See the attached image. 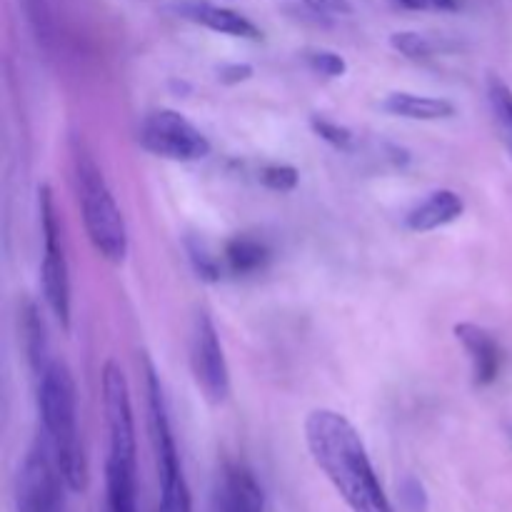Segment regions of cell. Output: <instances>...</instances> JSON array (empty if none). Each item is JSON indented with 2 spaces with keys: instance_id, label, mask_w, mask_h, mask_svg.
I'll return each mask as SVG.
<instances>
[{
  "instance_id": "12",
  "label": "cell",
  "mask_w": 512,
  "mask_h": 512,
  "mask_svg": "<svg viewBox=\"0 0 512 512\" xmlns=\"http://www.w3.org/2000/svg\"><path fill=\"white\" fill-rule=\"evenodd\" d=\"M463 213L465 200L455 190L440 188L433 190L428 198H423L415 208L408 210V215H405V228L413 230V233H433V230H440L445 225L460 220Z\"/></svg>"
},
{
  "instance_id": "8",
  "label": "cell",
  "mask_w": 512,
  "mask_h": 512,
  "mask_svg": "<svg viewBox=\"0 0 512 512\" xmlns=\"http://www.w3.org/2000/svg\"><path fill=\"white\" fill-rule=\"evenodd\" d=\"M63 488L68 485L43 435L30 445L15 475V510L63 512Z\"/></svg>"
},
{
  "instance_id": "27",
  "label": "cell",
  "mask_w": 512,
  "mask_h": 512,
  "mask_svg": "<svg viewBox=\"0 0 512 512\" xmlns=\"http://www.w3.org/2000/svg\"><path fill=\"white\" fill-rule=\"evenodd\" d=\"M510 435H512V433H510Z\"/></svg>"
},
{
  "instance_id": "5",
  "label": "cell",
  "mask_w": 512,
  "mask_h": 512,
  "mask_svg": "<svg viewBox=\"0 0 512 512\" xmlns=\"http://www.w3.org/2000/svg\"><path fill=\"white\" fill-rule=\"evenodd\" d=\"M145 390H148L150 440H153L155 465H158L160 512H193V498H190L188 480H185L178 445H175L163 383L150 360H145Z\"/></svg>"
},
{
  "instance_id": "1",
  "label": "cell",
  "mask_w": 512,
  "mask_h": 512,
  "mask_svg": "<svg viewBox=\"0 0 512 512\" xmlns=\"http://www.w3.org/2000/svg\"><path fill=\"white\" fill-rule=\"evenodd\" d=\"M305 445L350 512H395L358 428L343 413L313 410L305 418Z\"/></svg>"
},
{
  "instance_id": "9",
  "label": "cell",
  "mask_w": 512,
  "mask_h": 512,
  "mask_svg": "<svg viewBox=\"0 0 512 512\" xmlns=\"http://www.w3.org/2000/svg\"><path fill=\"white\" fill-rule=\"evenodd\" d=\"M190 370L205 400L220 405L230 395V368L218 328L205 310H198L190 330Z\"/></svg>"
},
{
  "instance_id": "22",
  "label": "cell",
  "mask_w": 512,
  "mask_h": 512,
  "mask_svg": "<svg viewBox=\"0 0 512 512\" xmlns=\"http://www.w3.org/2000/svg\"><path fill=\"white\" fill-rule=\"evenodd\" d=\"M310 128H313V133L318 135L320 140L330 143L333 148L353 150L355 133L350 128H345V125L335 123V120L325 118V115H313V118H310Z\"/></svg>"
},
{
  "instance_id": "25",
  "label": "cell",
  "mask_w": 512,
  "mask_h": 512,
  "mask_svg": "<svg viewBox=\"0 0 512 512\" xmlns=\"http://www.w3.org/2000/svg\"><path fill=\"white\" fill-rule=\"evenodd\" d=\"M408 10H433V13H455L460 0H398Z\"/></svg>"
},
{
  "instance_id": "7",
  "label": "cell",
  "mask_w": 512,
  "mask_h": 512,
  "mask_svg": "<svg viewBox=\"0 0 512 512\" xmlns=\"http://www.w3.org/2000/svg\"><path fill=\"white\" fill-rule=\"evenodd\" d=\"M140 148L173 163H195L210 155V140L198 125L173 108L150 110L138 128Z\"/></svg>"
},
{
  "instance_id": "21",
  "label": "cell",
  "mask_w": 512,
  "mask_h": 512,
  "mask_svg": "<svg viewBox=\"0 0 512 512\" xmlns=\"http://www.w3.org/2000/svg\"><path fill=\"white\" fill-rule=\"evenodd\" d=\"M258 180L275 193H293L298 188L300 173L288 163H268L258 170Z\"/></svg>"
},
{
  "instance_id": "20",
  "label": "cell",
  "mask_w": 512,
  "mask_h": 512,
  "mask_svg": "<svg viewBox=\"0 0 512 512\" xmlns=\"http://www.w3.org/2000/svg\"><path fill=\"white\" fill-rule=\"evenodd\" d=\"M305 63L313 70L315 75H323V78H343L348 73V60L340 53L328 48H310L305 50Z\"/></svg>"
},
{
  "instance_id": "18",
  "label": "cell",
  "mask_w": 512,
  "mask_h": 512,
  "mask_svg": "<svg viewBox=\"0 0 512 512\" xmlns=\"http://www.w3.org/2000/svg\"><path fill=\"white\" fill-rule=\"evenodd\" d=\"M185 248H188L190 265H193L195 275L205 283H218L220 275H223V263H220L218 255L208 248V243L200 238H188L185 240Z\"/></svg>"
},
{
  "instance_id": "17",
  "label": "cell",
  "mask_w": 512,
  "mask_h": 512,
  "mask_svg": "<svg viewBox=\"0 0 512 512\" xmlns=\"http://www.w3.org/2000/svg\"><path fill=\"white\" fill-rule=\"evenodd\" d=\"M488 98L490 108H493L495 120H498V128L503 133L505 143H508L510 155H512V90L505 80H500L498 75H493L488 83Z\"/></svg>"
},
{
  "instance_id": "10",
  "label": "cell",
  "mask_w": 512,
  "mask_h": 512,
  "mask_svg": "<svg viewBox=\"0 0 512 512\" xmlns=\"http://www.w3.org/2000/svg\"><path fill=\"white\" fill-rule=\"evenodd\" d=\"M173 13L178 18L190 20V23L203 25V28L213 30V33L243 40H260V30L253 20H248L245 15L235 13L230 8L208 3V0H178V3H173Z\"/></svg>"
},
{
  "instance_id": "6",
  "label": "cell",
  "mask_w": 512,
  "mask_h": 512,
  "mask_svg": "<svg viewBox=\"0 0 512 512\" xmlns=\"http://www.w3.org/2000/svg\"><path fill=\"white\" fill-rule=\"evenodd\" d=\"M40 233H43V263H40V288L53 318L60 328L70 330V270L63 248V230H60L58 210L48 185L38 190Z\"/></svg>"
},
{
  "instance_id": "19",
  "label": "cell",
  "mask_w": 512,
  "mask_h": 512,
  "mask_svg": "<svg viewBox=\"0 0 512 512\" xmlns=\"http://www.w3.org/2000/svg\"><path fill=\"white\" fill-rule=\"evenodd\" d=\"M390 45H393V50H398L403 58L415 60V63L430 60L435 55L433 40L423 33H415V30H400V33H393L390 35Z\"/></svg>"
},
{
  "instance_id": "26",
  "label": "cell",
  "mask_w": 512,
  "mask_h": 512,
  "mask_svg": "<svg viewBox=\"0 0 512 512\" xmlns=\"http://www.w3.org/2000/svg\"><path fill=\"white\" fill-rule=\"evenodd\" d=\"M300 3L308 5L310 10H318V13H350V5L345 0H300Z\"/></svg>"
},
{
  "instance_id": "23",
  "label": "cell",
  "mask_w": 512,
  "mask_h": 512,
  "mask_svg": "<svg viewBox=\"0 0 512 512\" xmlns=\"http://www.w3.org/2000/svg\"><path fill=\"white\" fill-rule=\"evenodd\" d=\"M400 500L410 512H425L428 508V495H425L423 483L418 478H405L400 485Z\"/></svg>"
},
{
  "instance_id": "15",
  "label": "cell",
  "mask_w": 512,
  "mask_h": 512,
  "mask_svg": "<svg viewBox=\"0 0 512 512\" xmlns=\"http://www.w3.org/2000/svg\"><path fill=\"white\" fill-rule=\"evenodd\" d=\"M223 263L233 275H253L270 263V248L253 235H235L225 243Z\"/></svg>"
},
{
  "instance_id": "13",
  "label": "cell",
  "mask_w": 512,
  "mask_h": 512,
  "mask_svg": "<svg viewBox=\"0 0 512 512\" xmlns=\"http://www.w3.org/2000/svg\"><path fill=\"white\" fill-rule=\"evenodd\" d=\"M218 512H265L258 480L245 465H228L218 485Z\"/></svg>"
},
{
  "instance_id": "16",
  "label": "cell",
  "mask_w": 512,
  "mask_h": 512,
  "mask_svg": "<svg viewBox=\"0 0 512 512\" xmlns=\"http://www.w3.org/2000/svg\"><path fill=\"white\" fill-rule=\"evenodd\" d=\"M23 340L25 353H28L33 373H38L45 363H48V338H45V323L40 318V310L35 303H25L23 308Z\"/></svg>"
},
{
  "instance_id": "4",
  "label": "cell",
  "mask_w": 512,
  "mask_h": 512,
  "mask_svg": "<svg viewBox=\"0 0 512 512\" xmlns=\"http://www.w3.org/2000/svg\"><path fill=\"white\" fill-rule=\"evenodd\" d=\"M73 185L90 245L110 265H120L130 248L128 225L103 168L80 138L73 140Z\"/></svg>"
},
{
  "instance_id": "2",
  "label": "cell",
  "mask_w": 512,
  "mask_h": 512,
  "mask_svg": "<svg viewBox=\"0 0 512 512\" xmlns=\"http://www.w3.org/2000/svg\"><path fill=\"white\" fill-rule=\"evenodd\" d=\"M103 413L108 428L105 458V512H138V443L128 378L115 360H108L100 378Z\"/></svg>"
},
{
  "instance_id": "14",
  "label": "cell",
  "mask_w": 512,
  "mask_h": 512,
  "mask_svg": "<svg viewBox=\"0 0 512 512\" xmlns=\"http://www.w3.org/2000/svg\"><path fill=\"white\" fill-rule=\"evenodd\" d=\"M385 113L395 115V118L405 120H420V123H435V120L453 118L455 105L445 98H433V95H418V93H390L383 100Z\"/></svg>"
},
{
  "instance_id": "3",
  "label": "cell",
  "mask_w": 512,
  "mask_h": 512,
  "mask_svg": "<svg viewBox=\"0 0 512 512\" xmlns=\"http://www.w3.org/2000/svg\"><path fill=\"white\" fill-rule=\"evenodd\" d=\"M38 380V413L43 435L55 455L60 475L73 493L88 488V460L78 428V390L63 360L50 358L35 373Z\"/></svg>"
},
{
  "instance_id": "24",
  "label": "cell",
  "mask_w": 512,
  "mask_h": 512,
  "mask_svg": "<svg viewBox=\"0 0 512 512\" xmlns=\"http://www.w3.org/2000/svg\"><path fill=\"white\" fill-rule=\"evenodd\" d=\"M253 65L248 63H225L218 68V80L223 85H238L253 78Z\"/></svg>"
},
{
  "instance_id": "11",
  "label": "cell",
  "mask_w": 512,
  "mask_h": 512,
  "mask_svg": "<svg viewBox=\"0 0 512 512\" xmlns=\"http://www.w3.org/2000/svg\"><path fill=\"white\" fill-rule=\"evenodd\" d=\"M455 338L468 353L475 385L478 388L493 385L498 380L500 370H503V348L495 340V335L475 323H458L455 325Z\"/></svg>"
}]
</instances>
